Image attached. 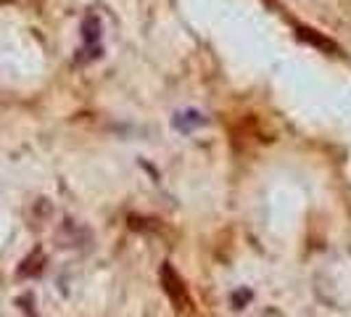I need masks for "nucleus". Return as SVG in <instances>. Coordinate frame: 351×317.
Masks as SVG:
<instances>
[{
	"mask_svg": "<svg viewBox=\"0 0 351 317\" xmlns=\"http://www.w3.org/2000/svg\"><path fill=\"white\" fill-rule=\"evenodd\" d=\"M161 285H164L167 296L175 301L180 309H182V304H188V299H185V288H182V281L177 278V272L172 270V264H164V267H161Z\"/></svg>",
	"mask_w": 351,
	"mask_h": 317,
	"instance_id": "obj_1",
	"label": "nucleus"
},
{
	"mask_svg": "<svg viewBox=\"0 0 351 317\" xmlns=\"http://www.w3.org/2000/svg\"><path fill=\"white\" fill-rule=\"evenodd\" d=\"M82 37H85V45L88 48H95L98 40H101V24L95 16H88L82 21Z\"/></svg>",
	"mask_w": 351,
	"mask_h": 317,
	"instance_id": "obj_2",
	"label": "nucleus"
},
{
	"mask_svg": "<svg viewBox=\"0 0 351 317\" xmlns=\"http://www.w3.org/2000/svg\"><path fill=\"white\" fill-rule=\"evenodd\" d=\"M182 119H177V127L180 130H191V127H195V124H201L204 119L198 117V114H193V111H188V114H180Z\"/></svg>",
	"mask_w": 351,
	"mask_h": 317,
	"instance_id": "obj_3",
	"label": "nucleus"
},
{
	"mask_svg": "<svg viewBox=\"0 0 351 317\" xmlns=\"http://www.w3.org/2000/svg\"><path fill=\"white\" fill-rule=\"evenodd\" d=\"M248 299H251V294H248V291H238V294L232 296V304H235V309H241V307H243V301H248Z\"/></svg>",
	"mask_w": 351,
	"mask_h": 317,
	"instance_id": "obj_4",
	"label": "nucleus"
}]
</instances>
